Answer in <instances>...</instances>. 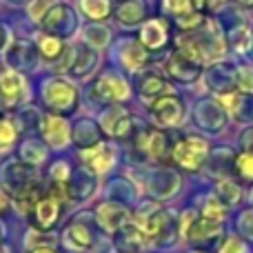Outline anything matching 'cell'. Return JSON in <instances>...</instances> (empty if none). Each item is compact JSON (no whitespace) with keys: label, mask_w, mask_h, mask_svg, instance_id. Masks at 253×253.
Returning a JSON list of instances; mask_svg holds the SVG:
<instances>
[{"label":"cell","mask_w":253,"mask_h":253,"mask_svg":"<svg viewBox=\"0 0 253 253\" xmlns=\"http://www.w3.org/2000/svg\"><path fill=\"white\" fill-rule=\"evenodd\" d=\"M180 53L187 56L193 62H209V60H218L224 53V40L222 34L218 31V25L211 20H202L200 29H191V31H182L175 40Z\"/></svg>","instance_id":"cell-1"},{"label":"cell","mask_w":253,"mask_h":253,"mask_svg":"<svg viewBox=\"0 0 253 253\" xmlns=\"http://www.w3.org/2000/svg\"><path fill=\"white\" fill-rule=\"evenodd\" d=\"M171 156H173L175 165H180L182 169L196 171L205 165L207 156H209V144H207V140L198 138V135H189V138L180 140L175 144Z\"/></svg>","instance_id":"cell-2"},{"label":"cell","mask_w":253,"mask_h":253,"mask_svg":"<svg viewBox=\"0 0 253 253\" xmlns=\"http://www.w3.org/2000/svg\"><path fill=\"white\" fill-rule=\"evenodd\" d=\"M42 96H44V102L51 109H56L58 114H69L78 105V91H76L74 84L65 83V80H49L44 84Z\"/></svg>","instance_id":"cell-3"},{"label":"cell","mask_w":253,"mask_h":253,"mask_svg":"<svg viewBox=\"0 0 253 253\" xmlns=\"http://www.w3.org/2000/svg\"><path fill=\"white\" fill-rule=\"evenodd\" d=\"M149 109H151L153 120L162 126L178 125L180 120L184 118V105L178 96H173V93L160 96L158 100H153L151 105H149Z\"/></svg>","instance_id":"cell-4"},{"label":"cell","mask_w":253,"mask_h":253,"mask_svg":"<svg viewBox=\"0 0 253 253\" xmlns=\"http://www.w3.org/2000/svg\"><path fill=\"white\" fill-rule=\"evenodd\" d=\"M93 98L100 102H123L129 98V84L120 76L107 74L93 87Z\"/></svg>","instance_id":"cell-5"},{"label":"cell","mask_w":253,"mask_h":253,"mask_svg":"<svg viewBox=\"0 0 253 253\" xmlns=\"http://www.w3.org/2000/svg\"><path fill=\"white\" fill-rule=\"evenodd\" d=\"M40 25H42L49 34L60 38V36H69V31L76 29V16L65 4H53L47 16L40 20Z\"/></svg>","instance_id":"cell-6"},{"label":"cell","mask_w":253,"mask_h":253,"mask_svg":"<svg viewBox=\"0 0 253 253\" xmlns=\"http://www.w3.org/2000/svg\"><path fill=\"white\" fill-rule=\"evenodd\" d=\"M27 87H25V78L13 69H4L0 74V100L4 105H18L22 96H25Z\"/></svg>","instance_id":"cell-7"},{"label":"cell","mask_w":253,"mask_h":253,"mask_svg":"<svg viewBox=\"0 0 253 253\" xmlns=\"http://www.w3.org/2000/svg\"><path fill=\"white\" fill-rule=\"evenodd\" d=\"M40 129H42V138L47 140L51 147L60 149L69 142V125H67L60 116H53V114L44 116Z\"/></svg>","instance_id":"cell-8"},{"label":"cell","mask_w":253,"mask_h":253,"mask_svg":"<svg viewBox=\"0 0 253 253\" xmlns=\"http://www.w3.org/2000/svg\"><path fill=\"white\" fill-rule=\"evenodd\" d=\"M138 149L151 160H162L167 153V135L158 129H147L138 135Z\"/></svg>","instance_id":"cell-9"},{"label":"cell","mask_w":253,"mask_h":253,"mask_svg":"<svg viewBox=\"0 0 253 253\" xmlns=\"http://www.w3.org/2000/svg\"><path fill=\"white\" fill-rule=\"evenodd\" d=\"M102 129L114 138H126L131 133V118L123 107H109L102 116Z\"/></svg>","instance_id":"cell-10"},{"label":"cell","mask_w":253,"mask_h":253,"mask_svg":"<svg viewBox=\"0 0 253 253\" xmlns=\"http://www.w3.org/2000/svg\"><path fill=\"white\" fill-rule=\"evenodd\" d=\"M167 71L180 83H193L200 76V65L193 60H189L187 56H182L180 51H175L173 56L167 60Z\"/></svg>","instance_id":"cell-11"},{"label":"cell","mask_w":253,"mask_h":253,"mask_svg":"<svg viewBox=\"0 0 253 253\" xmlns=\"http://www.w3.org/2000/svg\"><path fill=\"white\" fill-rule=\"evenodd\" d=\"M83 160L93 173H105L114 165V151L107 144H96V147L83 151Z\"/></svg>","instance_id":"cell-12"},{"label":"cell","mask_w":253,"mask_h":253,"mask_svg":"<svg viewBox=\"0 0 253 253\" xmlns=\"http://www.w3.org/2000/svg\"><path fill=\"white\" fill-rule=\"evenodd\" d=\"M98 220H100V224L107 231H118V229H123L129 222V213H126L125 207L107 202V205H102L98 209Z\"/></svg>","instance_id":"cell-13"},{"label":"cell","mask_w":253,"mask_h":253,"mask_svg":"<svg viewBox=\"0 0 253 253\" xmlns=\"http://www.w3.org/2000/svg\"><path fill=\"white\" fill-rule=\"evenodd\" d=\"M58 213H60V202L56 198H42L34 205V218H36V224L40 229H49L56 224L58 220Z\"/></svg>","instance_id":"cell-14"},{"label":"cell","mask_w":253,"mask_h":253,"mask_svg":"<svg viewBox=\"0 0 253 253\" xmlns=\"http://www.w3.org/2000/svg\"><path fill=\"white\" fill-rule=\"evenodd\" d=\"M167 42V27L162 20H149L144 22L142 34H140V44L144 49H160Z\"/></svg>","instance_id":"cell-15"},{"label":"cell","mask_w":253,"mask_h":253,"mask_svg":"<svg viewBox=\"0 0 253 253\" xmlns=\"http://www.w3.org/2000/svg\"><path fill=\"white\" fill-rule=\"evenodd\" d=\"M140 93H142V98L158 100V98L165 96V93H171V87L160 74L149 71V74H144V78L140 80Z\"/></svg>","instance_id":"cell-16"},{"label":"cell","mask_w":253,"mask_h":253,"mask_svg":"<svg viewBox=\"0 0 253 253\" xmlns=\"http://www.w3.org/2000/svg\"><path fill=\"white\" fill-rule=\"evenodd\" d=\"M187 236L191 238V240H196V242H207V240H211V238L220 236V222L209 220V218L202 215L200 220H193L191 222Z\"/></svg>","instance_id":"cell-17"},{"label":"cell","mask_w":253,"mask_h":253,"mask_svg":"<svg viewBox=\"0 0 253 253\" xmlns=\"http://www.w3.org/2000/svg\"><path fill=\"white\" fill-rule=\"evenodd\" d=\"M65 242L74 251H87L89 247H91V233H89V229L83 227V224H71L65 231Z\"/></svg>","instance_id":"cell-18"},{"label":"cell","mask_w":253,"mask_h":253,"mask_svg":"<svg viewBox=\"0 0 253 253\" xmlns=\"http://www.w3.org/2000/svg\"><path fill=\"white\" fill-rule=\"evenodd\" d=\"M96 65H98L96 51L80 47L78 51H74V60H71V67H69V69L74 71L76 76H87L89 71H93L91 67H96Z\"/></svg>","instance_id":"cell-19"},{"label":"cell","mask_w":253,"mask_h":253,"mask_svg":"<svg viewBox=\"0 0 253 253\" xmlns=\"http://www.w3.org/2000/svg\"><path fill=\"white\" fill-rule=\"evenodd\" d=\"M123 62L126 65V69H131V71L140 69L147 62V49L140 42H129L123 49Z\"/></svg>","instance_id":"cell-20"},{"label":"cell","mask_w":253,"mask_h":253,"mask_svg":"<svg viewBox=\"0 0 253 253\" xmlns=\"http://www.w3.org/2000/svg\"><path fill=\"white\" fill-rule=\"evenodd\" d=\"M144 18V7L135 0H125L123 4L118 7V20L123 25H135Z\"/></svg>","instance_id":"cell-21"},{"label":"cell","mask_w":253,"mask_h":253,"mask_svg":"<svg viewBox=\"0 0 253 253\" xmlns=\"http://www.w3.org/2000/svg\"><path fill=\"white\" fill-rule=\"evenodd\" d=\"M38 49L47 60H58L65 53V47H62V40L56 38V36H40L38 38Z\"/></svg>","instance_id":"cell-22"},{"label":"cell","mask_w":253,"mask_h":253,"mask_svg":"<svg viewBox=\"0 0 253 253\" xmlns=\"http://www.w3.org/2000/svg\"><path fill=\"white\" fill-rule=\"evenodd\" d=\"M83 11L87 13L91 20H105L107 16H109V0H83Z\"/></svg>","instance_id":"cell-23"},{"label":"cell","mask_w":253,"mask_h":253,"mask_svg":"<svg viewBox=\"0 0 253 253\" xmlns=\"http://www.w3.org/2000/svg\"><path fill=\"white\" fill-rule=\"evenodd\" d=\"M18 125L11 118H0V149H7L16 142Z\"/></svg>","instance_id":"cell-24"},{"label":"cell","mask_w":253,"mask_h":253,"mask_svg":"<svg viewBox=\"0 0 253 253\" xmlns=\"http://www.w3.org/2000/svg\"><path fill=\"white\" fill-rule=\"evenodd\" d=\"M236 169L245 180H253V144L251 147H247L242 153H238Z\"/></svg>","instance_id":"cell-25"},{"label":"cell","mask_w":253,"mask_h":253,"mask_svg":"<svg viewBox=\"0 0 253 253\" xmlns=\"http://www.w3.org/2000/svg\"><path fill=\"white\" fill-rule=\"evenodd\" d=\"M240 196H242L240 189H238L231 180H222V182L218 184V200L220 202H227V205H238Z\"/></svg>","instance_id":"cell-26"},{"label":"cell","mask_w":253,"mask_h":253,"mask_svg":"<svg viewBox=\"0 0 253 253\" xmlns=\"http://www.w3.org/2000/svg\"><path fill=\"white\" fill-rule=\"evenodd\" d=\"M162 11L178 18V16H182V13H187V11H193L191 0H162Z\"/></svg>","instance_id":"cell-27"},{"label":"cell","mask_w":253,"mask_h":253,"mask_svg":"<svg viewBox=\"0 0 253 253\" xmlns=\"http://www.w3.org/2000/svg\"><path fill=\"white\" fill-rule=\"evenodd\" d=\"M233 80H236L238 89H242V91H247V93L253 91V69L251 67H240V69L233 74Z\"/></svg>","instance_id":"cell-28"},{"label":"cell","mask_w":253,"mask_h":253,"mask_svg":"<svg viewBox=\"0 0 253 253\" xmlns=\"http://www.w3.org/2000/svg\"><path fill=\"white\" fill-rule=\"evenodd\" d=\"M224 207H222V202L218 200V198H211L209 202L205 205V211H202V215L205 218H209V220H215V222H222L224 220Z\"/></svg>","instance_id":"cell-29"},{"label":"cell","mask_w":253,"mask_h":253,"mask_svg":"<svg viewBox=\"0 0 253 253\" xmlns=\"http://www.w3.org/2000/svg\"><path fill=\"white\" fill-rule=\"evenodd\" d=\"M53 4H56V0H34V4L29 7L31 18L40 22V20H42V18L49 13V9H51Z\"/></svg>","instance_id":"cell-30"},{"label":"cell","mask_w":253,"mask_h":253,"mask_svg":"<svg viewBox=\"0 0 253 253\" xmlns=\"http://www.w3.org/2000/svg\"><path fill=\"white\" fill-rule=\"evenodd\" d=\"M233 47H236V51L245 53L247 49L251 47V34L247 27H240V29L236 31V36H233Z\"/></svg>","instance_id":"cell-31"},{"label":"cell","mask_w":253,"mask_h":253,"mask_svg":"<svg viewBox=\"0 0 253 253\" xmlns=\"http://www.w3.org/2000/svg\"><path fill=\"white\" fill-rule=\"evenodd\" d=\"M220 253H247V249H245V242H242L240 238H229V240L222 245V249H220Z\"/></svg>","instance_id":"cell-32"},{"label":"cell","mask_w":253,"mask_h":253,"mask_svg":"<svg viewBox=\"0 0 253 253\" xmlns=\"http://www.w3.org/2000/svg\"><path fill=\"white\" fill-rule=\"evenodd\" d=\"M31 253H56V249H51V247L42 245V247H38V249H34Z\"/></svg>","instance_id":"cell-33"},{"label":"cell","mask_w":253,"mask_h":253,"mask_svg":"<svg viewBox=\"0 0 253 253\" xmlns=\"http://www.w3.org/2000/svg\"><path fill=\"white\" fill-rule=\"evenodd\" d=\"M224 0H207V4H215V7H220Z\"/></svg>","instance_id":"cell-34"},{"label":"cell","mask_w":253,"mask_h":253,"mask_svg":"<svg viewBox=\"0 0 253 253\" xmlns=\"http://www.w3.org/2000/svg\"><path fill=\"white\" fill-rule=\"evenodd\" d=\"M4 44V27H0V47Z\"/></svg>","instance_id":"cell-35"},{"label":"cell","mask_w":253,"mask_h":253,"mask_svg":"<svg viewBox=\"0 0 253 253\" xmlns=\"http://www.w3.org/2000/svg\"><path fill=\"white\" fill-rule=\"evenodd\" d=\"M238 2H240V4H247V7H251L253 0H238Z\"/></svg>","instance_id":"cell-36"},{"label":"cell","mask_w":253,"mask_h":253,"mask_svg":"<svg viewBox=\"0 0 253 253\" xmlns=\"http://www.w3.org/2000/svg\"><path fill=\"white\" fill-rule=\"evenodd\" d=\"M0 253H9V249H7V247H2V245H0Z\"/></svg>","instance_id":"cell-37"},{"label":"cell","mask_w":253,"mask_h":253,"mask_svg":"<svg viewBox=\"0 0 253 253\" xmlns=\"http://www.w3.org/2000/svg\"><path fill=\"white\" fill-rule=\"evenodd\" d=\"M2 207H4V200H2V196H0V209H2Z\"/></svg>","instance_id":"cell-38"}]
</instances>
